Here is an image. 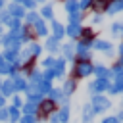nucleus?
I'll return each mask as SVG.
<instances>
[{
  "label": "nucleus",
  "mask_w": 123,
  "mask_h": 123,
  "mask_svg": "<svg viewBox=\"0 0 123 123\" xmlns=\"http://www.w3.org/2000/svg\"><path fill=\"white\" fill-rule=\"evenodd\" d=\"M56 111H58V104L46 96V98H42V102L38 104L37 119H44V117H50V115H52V113H56Z\"/></svg>",
  "instance_id": "3"
},
{
  "label": "nucleus",
  "mask_w": 123,
  "mask_h": 123,
  "mask_svg": "<svg viewBox=\"0 0 123 123\" xmlns=\"http://www.w3.org/2000/svg\"><path fill=\"white\" fill-rule=\"evenodd\" d=\"M81 33H83V25H71V23H67V27H65V35H67L71 40L81 38Z\"/></svg>",
  "instance_id": "15"
},
{
  "label": "nucleus",
  "mask_w": 123,
  "mask_h": 123,
  "mask_svg": "<svg viewBox=\"0 0 123 123\" xmlns=\"http://www.w3.org/2000/svg\"><path fill=\"white\" fill-rule=\"evenodd\" d=\"M113 83L110 85V88H108V92L110 94H121L123 92V73H117V75H113V79H111Z\"/></svg>",
  "instance_id": "9"
},
{
  "label": "nucleus",
  "mask_w": 123,
  "mask_h": 123,
  "mask_svg": "<svg viewBox=\"0 0 123 123\" xmlns=\"http://www.w3.org/2000/svg\"><path fill=\"white\" fill-rule=\"evenodd\" d=\"M65 65H67V62L63 58H56L54 60V65L50 67L52 73H54V79H65Z\"/></svg>",
  "instance_id": "7"
},
{
  "label": "nucleus",
  "mask_w": 123,
  "mask_h": 123,
  "mask_svg": "<svg viewBox=\"0 0 123 123\" xmlns=\"http://www.w3.org/2000/svg\"><path fill=\"white\" fill-rule=\"evenodd\" d=\"M92 73H94L92 62H79V60H75V67H73V79L75 81L85 79V77H88Z\"/></svg>",
  "instance_id": "1"
},
{
  "label": "nucleus",
  "mask_w": 123,
  "mask_h": 123,
  "mask_svg": "<svg viewBox=\"0 0 123 123\" xmlns=\"http://www.w3.org/2000/svg\"><path fill=\"white\" fill-rule=\"evenodd\" d=\"M94 75H96V79H108V81H111V79H113L111 69H110V67H106V65H102V63L94 65Z\"/></svg>",
  "instance_id": "14"
},
{
  "label": "nucleus",
  "mask_w": 123,
  "mask_h": 123,
  "mask_svg": "<svg viewBox=\"0 0 123 123\" xmlns=\"http://www.w3.org/2000/svg\"><path fill=\"white\" fill-rule=\"evenodd\" d=\"M19 119H21V110L8 106V123H19Z\"/></svg>",
  "instance_id": "21"
},
{
  "label": "nucleus",
  "mask_w": 123,
  "mask_h": 123,
  "mask_svg": "<svg viewBox=\"0 0 123 123\" xmlns=\"http://www.w3.org/2000/svg\"><path fill=\"white\" fill-rule=\"evenodd\" d=\"M58 119H60V123H69V113H71V110H69V106H63V108H58Z\"/></svg>",
  "instance_id": "23"
},
{
  "label": "nucleus",
  "mask_w": 123,
  "mask_h": 123,
  "mask_svg": "<svg viewBox=\"0 0 123 123\" xmlns=\"http://www.w3.org/2000/svg\"><path fill=\"white\" fill-rule=\"evenodd\" d=\"M60 88H62L63 96H67V98H69V96L77 90V81H75L73 77H71V79H65V81H63V86H60Z\"/></svg>",
  "instance_id": "16"
},
{
  "label": "nucleus",
  "mask_w": 123,
  "mask_h": 123,
  "mask_svg": "<svg viewBox=\"0 0 123 123\" xmlns=\"http://www.w3.org/2000/svg\"><path fill=\"white\" fill-rule=\"evenodd\" d=\"M4 8H6V4H4V0H0V12H2Z\"/></svg>",
  "instance_id": "43"
},
{
  "label": "nucleus",
  "mask_w": 123,
  "mask_h": 123,
  "mask_svg": "<svg viewBox=\"0 0 123 123\" xmlns=\"http://www.w3.org/2000/svg\"><path fill=\"white\" fill-rule=\"evenodd\" d=\"M117 54H119V60H117V62H121V63H123V42L117 46Z\"/></svg>",
  "instance_id": "37"
},
{
  "label": "nucleus",
  "mask_w": 123,
  "mask_h": 123,
  "mask_svg": "<svg viewBox=\"0 0 123 123\" xmlns=\"http://www.w3.org/2000/svg\"><path fill=\"white\" fill-rule=\"evenodd\" d=\"M92 48L98 50V52H104L108 58L113 56V44L108 42V40H104V38H96V40H92Z\"/></svg>",
  "instance_id": "5"
},
{
  "label": "nucleus",
  "mask_w": 123,
  "mask_h": 123,
  "mask_svg": "<svg viewBox=\"0 0 123 123\" xmlns=\"http://www.w3.org/2000/svg\"><path fill=\"white\" fill-rule=\"evenodd\" d=\"M17 2L23 6L25 12H33V10L37 8V2H35V0H17Z\"/></svg>",
  "instance_id": "29"
},
{
  "label": "nucleus",
  "mask_w": 123,
  "mask_h": 123,
  "mask_svg": "<svg viewBox=\"0 0 123 123\" xmlns=\"http://www.w3.org/2000/svg\"><path fill=\"white\" fill-rule=\"evenodd\" d=\"M115 117H117V119H119V123H123V108H121V110H119V113H117V115H115Z\"/></svg>",
  "instance_id": "40"
},
{
  "label": "nucleus",
  "mask_w": 123,
  "mask_h": 123,
  "mask_svg": "<svg viewBox=\"0 0 123 123\" xmlns=\"http://www.w3.org/2000/svg\"><path fill=\"white\" fill-rule=\"evenodd\" d=\"M60 52H62V58H63L65 62H75V60H77V58H75V44H73V42L62 44Z\"/></svg>",
  "instance_id": "8"
},
{
  "label": "nucleus",
  "mask_w": 123,
  "mask_h": 123,
  "mask_svg": "<svg viewBox=\"0 0 123 123\" xmlns=\"http://www.w3.org/2000/svg\"><path fill=\"white\" fill-rule=\"evenodd\" d=\"M94 117H96V113H94L90 102H88V104H83V110H81V123H94Z\"/></svg>",
  "instance_id": "11"
},
{
  "label": "nucleus",
  "mask_w": 123,
  "mask_h": 123,
  "mask_svg": "<svg viewBox=\"0 0 123 123\" xmlns=\"http://www.w3.org/2000/svg\"><path fill=\"white\" fill-rule=\"evenodd\" d=\"M37 111H38V106L33 102H25L21 106V115H37Z\"/></svg>",
  "instance_id": "22"
},
{
  "label": "nucleus",
  "mask_w": 123,
  "mask_h": 123,
  "mask_svg": "<svg viewBox=\"0 0 123 123\" xmlns=\"http://www.w3.org/2000/svg\"><path fill=\"white\" fill-rule=\"evenodd\" d=\"M90 106H92L94 113L98 115V113H104V111H108V110L111 108V100H110L108 96H104V94L92 96V98H90Z\"/></svg>",
  "instance_id": "4"
},
{
  "label": "nucleus",
  "mask_w": 123,
  "mask_h": 123,
  "mask_svg": "<svg viewBox=\"0 0 123 123\" xmlns=\"http://www.w3.org/2000/svg\"><path fill=\"white\" fill-rule=\"evenodd\" d=\"M33 33H35V37H44V38L50 37V29H48V25H46L44 19H38L33 25Z\"/></svg>",
  "instance_id": "10"
},
{
  "label": "nucleus",
  "mask_w": 123,
  "mask_h": 123,
  "mask_svg": "<svg viewBox=\"0 0 123 123\" xmlns=\"http://www.w3.org/2000/svg\"><path fill=\"white\" fill-rule=\"evenodd\" d=\"M44 48H46L50 54H60L62 44H60V40H56L54 37H48V38H46V42H44Z\"/></svg>",
  "instance_id": "18"
},
{
  "label": "nucleus",
  "mask_w": 123,
  "mask_h": 123,
  "mask_svg": "<svg viewBox=\"0 0 123 123\" xmlns=\"http://www.w3.org/2000/svg\"><path fill=\"white\" fill-rule=\"evenodd\" d=\"M102 123H119V119H117L115 115H108V117L102 119Z\"/></svg>",
  "instance_id": "36"
},
{
  "label": "nucleus",
  "mask_w": 123,
  "mask_h": 123,
  "mask_svg": "<svg viewBox=\"0 0 123 123\" xmlns=\"http://www.w3.org/2000/svg\"><path fill=\"white\" fill-rule=\"evenodd\" d=\"M63 10L67 12V15L73 13V12H79V2H77V0H67V2L63 4Z\"/></svg>",
  "instance_id": "27"
},
{
  "label": "nucleus",
  "mask_w": 123,
  "mask_h": 123,
  "mask_svg": "<svg viewBox=\"0 0 123 123\" xmlns=\"http://www.w3.org/2000/svg\"><path fill=\"white\" fill-rule=\"evenodd\" d=\"M110 33H111L113 37H123V23H119V21L111 23V27H110Z\"/></svg>",
  "instance_id": "28"
},
{
  "label": "nucleus",
  "mask_w": 123,
  "mask_h": 123,
  "mask_svg": "<svg viewBox=\"0 0 123 123\" xmlns=\"http://www.w3.org/2000/svg\"><path fill=\"white\" fill-rule=\"evenodd\" d=\"M92 23H94V25H98V23H102V15H98V13H94V15H92Z\"/></svg>",
  "instance_id": "38"
},
{
  "label": "nucleus",
  "mask_w": 123,
  "mask_h": 123,
  "mask_svg": "<svg viewBox=\"0 0 123 123\" xmlns=\"http://www.w3.org/2000/svg\"><path fill=\"white\" fill-rule=\"evenodd\" d=\"M19 123H38V119H37V115H21Z\"/></svg>",
  "instance_id": "33"
},
{
  "label": "nucleus",
  "mask_w": 123,
  "mask_h": 123,
  "mask_svg": "<svg viewBox=\"0 0 123 123\" xmlns=\"http://www.w3.org/2000/svg\"><path fill=\"white\" fill-rule=\"evenodd\" d=\"M83 12H73V13H69L67 15V21L71 23V25H81V21H83Z\"/></svg>",
  "instance_id": "26"
},
{
  "label": "nucleus",
  "mask_w": 123,
  "mask_h": 123,
  "mask_svg": "<svg viewBox=\"0 0 123 123\" xmlns=\"http://www.w3.org/2000/svg\"><path fill=\"white\" fill-rule=\"evenodd\" d=\"M2 33H4V27H2V25H0V35H2Z\"/></svg>",
  "instance_id": "44"
},
{
  "label": "nucleus",
  "mask_w": 123,
  "mask_h": 123,
  "mask_svg": "<svg viewBox=\"0 0 123 123\" xmlns=\"http://www.w3.org/2000/svg\"><path fill=\"white\" fill-rule=\"evenodd\" d=\"M27 50H29V54H31V58H33V60H37V58L42 54V46H40V44H37V42L27 44Z\"/></svg>",
  "instance_id": "25"
},
{
  "label": "nucleus",
  "mask_w": 123,
  "mask_h": 123,
  "mask_svg": "<svg viewBox=\"0 0 123 123\" xmlns=\"http://www.w3.org/2000/svg\"><path fill=\"white\" fill-rule=\"evenodd\" d=\"M54 60H56L54 56H48V58H44L40 63H42V67H44V69H50V67L54 65Z\"/></svg>",
  "instance_id": "32"
},
{
  "label": "nucleus",
  "mask_w": 123,
  "mask_h": 123,
  "mask_svg": "<svg viewBox=\"0 0 123 123\" xmlns=\"http://www.w3.org/2000/svg\"><path fill=\"white\" fill-rule=\"evenodd\" d=\"M38 13H40V19H44V21H54V6H52V4H44Z\"/></svg>",
  "instance_id": "20"
},
{
  "label": "nucleus",
  "mask_w": 123,
  "mask_h": 123,
  "mask_svg": "<svg viewBox=\"0 0 123 123\" xmlns=\"http://www.w3.org/2000/svg\"><path fill=\"white\" fill-rule=\"evenodd\" d=\"M108 15H115L119 12H123V0H113L110 4H106V10H104Z\"/></svg>",
  "instance_id": "17"
},
{
  "label": "nucleus",
  "mask_w": 123,
  "mask_h": 123,
  "mask_svg": "<svg viewBox=\"0 0 123 123\" xmlns=\"http://www.w3.org/2000/svg\"><path fill=\"white\" fill-rule=\"evenodd\" d=\"M0 94H2L4 98H8V96L12 98L13 94H17V92H15V85H13V81H12V79H4V81H2Z\"/></svg>",
  "instance_id": "13"
},
{
  "label": "nucleus",
  "mask_w": 123,
  "mask_h": 123,
  "mask_svg": "<svg viewBox=\"0 0 123 123\" xmlns=\"http://www.w3.org/2000/svg\"><path fill=\"white\" fill-rule=\"evenodd\" d=\"M6 10H8V13H10L13 19H19V21H23V17H25V13H27L19 2H10V4L6 6Z\"/></svg>",
  "instance_id": "6"
},
{
  "label": "nucleus",
  "mask_w": 123,
  "mask_h": 123,
  "mask_svg": "<svg viewBox=\"0 0 123 123\" xmlns=\"http://www.w3.org/2000/svg\"><path fill=\"white\" fill-rule=\"evenodd\" d=\"M23 19H25V25H29V27H31V25H35V23H37V21L40 19V13L33 10V12H27Z\"/></svg>",
  "instance_id": "24"
},
{
  "label": "nucleus",
  "mask_w": 123,
  "mask_h": 123,
  "mask_svg": "<svg viewBox=\"0 0 123 123\" xmlns=\"http://www.w3.org/2000/svg\"><path fill=\"white\" fill-rule=\"evenodd\" d=\"M8 121V108H2L0 110V123H6Z\"/></svg>",
  "instance_id": "35"
},
{
  "label": "nucleus",
  "mask_w": 123,
  "mask_h": 123,
  "mask_svg": "<svg viewBox=\"0 0 123 123\" xmlns=\"http://www.w3.org/2000/svg\"><path fill=\"white\" fill-rule=\"evenodd\" d=\"M12 81H13V85H15V92H17V94H19V92H25V90H27V86H29L27 79H25L21 73H19V75H15Z\"/></svg>",
  "instance_id": "19"
},
{
  "label": "nucleus",
  "mask_w": 123,
  "mask_h": 123,
  "mask_svg": "<svg viewBox=\"0 0 123 123\" xmlns=\"http://www.w3.org/2000/svg\"><path fill=\"white\" fill-rule=\"evenodd\" d=\"M2 108H6V98L0 94V110H2Z\"/></svg>",
  "instance_id": "41"
},
{
  "label": "nucleus",
  "mask_w": 123,
  "mask_h": 123,
  "mask_svg": "<svg viewBox=\"0 0 123 123\" xmlns=\"http://www.w3.org/2000/svg\"><path fill=\"white\" fill-rule=\"evenodd\" d=\"M12 106L17 108V110H21V106H23V98H21L19 94H13V96H12Z\"/></svg>",
  "instance_id": "30"
},
{
  "label": "nucleus",
  "mask_w": 123,
  "mask_h": 123,
  "mask_svg": "<svg viewBox=\"0 0 123 123\" xmlns=\"http://www.w3.org/2000/svg\"><path fill=\"white\" fill-rule=\"evenodd\" d=\"M110 85H111V81H108V79H94L86 85V90H88L90 96H100V94L108 92Z\"/></svg>",
  "instance_id": "2"
},
{
  "label": "nucleus",
  "mask_w": 123,
  "mask_h": 123,
  "mask_svg": "<svg viewBox=\"0 0 123 123\" xmlns=\"http://www.w3.org/2000/svg\"><path fill=\"white\" fill-rule=\"evenodd\" d=\"M4 63H6V60H4V56H2V52H0V67H2Z\"/></svg>",
  "instance_id": "42"
},
{
  "label": "nucleus",
  "mask_w": 123,
  "mask_h": 123,
  "mask_svg": "<svg viewBox=\"0 0 123 123\" xmlns=\"http://www.w3.org/2000/svg\"><path fill=\"white\" fill-rule=\"evenodd\" d=\"M50 31H52V35L50 37H54L56 40H62L63 37H65V27L60 23V21H50Z\"/></svg>",
  "instance_id": "12"
},
{
  "label": "nucleus",
  "mask_w": 123,
  "mask_h": 123,
  "mask_svg": "<svg viewBox=\"0 0 123 123\" xmlns=\"http://www.w3.org/2000/svg\"><path fill=\"white\" fill-rule=\"evenodd\" d=\"M90 8L100 15V12H104V10H106V4H104V2H92V6H90Z\"/></svg>",
  "instance_id": "31"
},
{
  "label": "nucleus",
  "mask_w": 123,
  "mask_h": 123,
  "mask_svg": "<svg viewBox=\"0 0 123 123\" xmlns=\"http://www.w3.org/2000/svg\"><path fill=\"white\" fill-rule=\"evenodd\" d=\"M48 123H60V119H58V113H52V115L48 117Z\"/></svg>",
  "instance_id": "39"
},
{
  "label": "nucleus",
  "mask_w": 123,
  "mask_h": 123,
  "mask_svg": "<svg viewBox=\"0 0 123 123\" xmlns=\"http://www.w3.org/2000/svg\"><path fill=\"white\" fill-rule=\"evenodd\" d=\"M90 6H92V0H83V2H79V12H85Z\"/></svg>",
  "instance_id": "34"
}]
</instances>
